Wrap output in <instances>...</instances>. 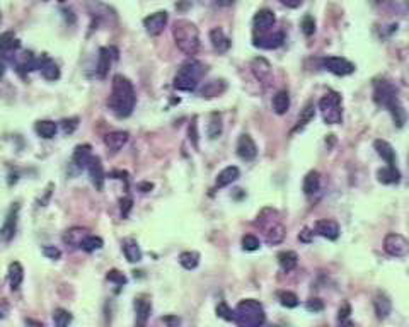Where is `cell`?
<instances>
[{"label": "cell", "instance_id": "obj_58", "mask_svg": "<svg viewBox=\"0 0 409 327\" xmlns=\"http://www.w3.org/2000/svg\"><path fill=\"white\" fill-rule=\"evenodd\" d=\"M215 6H232L234 4V0H215Z\"/></svg>", "mask_w": 409, "mask_h": 327}, {"label": "cell", "instance_id": "obj_47", "mask_svg": "<svg viewBox=\"0 0 409 327\" xmlns=\"http://www.w3.org/2000/svg\"><path fill=\"white\" fill-rule=\"evenodd\" d=\"M106 278L109 279V281L116 283L118 286H124V285H126V276H124L123 273H119L118 269H111L109 273H107Z\"/></svg>", "mask_w": 409, "mask_h": 327}, {"label": "cell", "instance_id": "obj_23", "mask_svg": "<svg viewBox=\"0 0 409 327\" xmlns=\"http://www.w3.org/2000/svg\"><path fill=\"white\" fill-rule=\"evenodd\" d=\"M89 235L87 229H82V227H72L68 229L65 234H63V242L74 249H80L82 242L85 240V237Z\"/></svg>", "mask_w": 409, "mask_h": 327}, {"label": "cell", "instance_id": "obj_46", "mask_svg": "<svg viewBox=\"0 0 409 327\" xmlns=\"http://www.w3.org/2000/svg\"><path fill=\"white\" fill-rule=\"evenodd\" d=\"M302 31L305 36H312L316 33V21H314L312 16H305L302 19Z\"/></svg>", "mask_w": 409, "mask_h": 327}, {"label": "cell", "instance_id": "obj_26", "mask_svg": "<svg viewBox=\"0 0 409 327\" xmlns=\"http://www.w3.org/2000/svg\"><path fill=\"white\" fill-rule=\"evenodd\" d=\"M373 308H375L377 319H387L389 313L392 312V302L385 293H377L373 298Z\"/></svg>", "mask_w": 409, "mask_h": 327}, {"label": "cell", "instance_id": "obj_6", "mask_svg": "<svg viewBox=\"0 0 409 327\" xmlns=\"http://www.w3.org/2000/svg\"><path fill=\"white\" fill-rule=\"evenodd\" d=\"M266 322L264 307L257 300L247 298L235 307V324L242 327H259Z\"/></svg>", "mask_w": 409, "mask_h": 327}, {"label": "cell", "instance_id": "obj_62", "mask_svg": "<svg viewBox=\"0 0 409 327\" xmlns=\"http://www.w3.org/2000/svg\"><path fill=\"white\" fill-rule=\"evenodd\" d=\"M406 4H407V7H409V0H406Z\"/></svg>", "mask_w": 409, "mask_h": 327}, {"label": "cell", "instance_id": "obj_33", "mask_svg": "<svg viewBox=\"0 0 409 327\" xmlns=\"http://www.w3.org/2000/svg\"><path fill=\"white\" fill-rule=\"evenodd\" d=\"M41 75L46 80H58L60 79V68L57 63L48 57H41V65H40Z\"/></svg>", "mask_w": 409, "mask_h": 327}, {"label": "cell", "instance_id": "obj_56", "mask_svg": "<svg viewBox=\"0 0 409 327\" xmlns=\"http://www.w3.org/2000/svg\"><path fill=\"white\" fill-rule=\"evenodd\" d=\"M51 189H53V184H50L48 189H46V195L40 198V201H38V206H45L46 205V201L50 200V196H51Z\"/></svg>", "mask_w": 409, "mask_h": 327}, {"label": "cell", "instance_id": "obj_39", "mask_svg": "<svg viewBox=\"0 0 409 327\" xmlns=\"http://www.w3.org/2000/svg\"><path fill=\"white\" fill-rule=\"evenodd\" d=\"M222 131H223L222 116L218 113H213L212 118H210V123H208V130H206V133H208V138L210 140L218 138V136L222 135Z\"/></svg>", "mask_w": 409, "mask_h": 327}, {"label": "cell", "instance_id": "obj_43", "mask_svg": "<svg viewBox=\"0 0 409 327\" xmlns=\"http://www.w3.org/2000/svg\"><path fill=\"white\" fill-rule=\"evenodd\" d=\"M278 298H280V303L287 308H295V307H299V303H300L299 296H297L295 293H292V291H280Z\"/></svg>", "mask_w": 409, "mask_h": 327}, {"label": "cell", "instance_id": "obj_5", "mask_svg": "<svg viewBox=\"0 0 409 327\" xmlns=\"http://www.w3.org/2000/svg\"><path fill=\"white\" fill-rule=\"evenodd\" d=\"M256 225L262 230L266 242L271 245L283 242V239H285L287 229L282 223V220H280V215L277 210H273V208L262 210L261 215L256 220Z\"/></svg>", "mask_w": 409, "mask_h": 327}, {"label": "cell", "instance_id": "obj_35", "mask_svg": "<svg viewBox=\"0 0 409 327\" xmlns=\"http://www.w3.org/2000/svg\"><path fill=\"white\" fill-rule=\"evenodd\" d=\"M278 264L285 273H290V271H294L297 268V264H299V256H297V252L294 251H283L278 254Z\"/></svg>", "mask_w": 409, "mask_h": 327}, {"label": "cell", "instance_id": "obj_19", "mask_svg": "<svg viewBox=\"0 0 409 327\" xmlns=\"http://www.w3.org/2000/svg\"><path fill=\"white\" fill-rule=\"evenodd\" d=\"M21 48V41L16 38L14 33H4L2 38H0V50H2V57L4 60L12 58L14 55L19 51Z\"/></svg>", "mask_w": 409, "mask_h": 327}, {"label": "cell", "instance_id": "obj_54", "mask_svg": "<svg viewBox=\"0 0 409 327\" xmlns=\"http://www.w3.org/2000/svg\"><path fill=\"white\" fill-rule=\"evenodd\" d=\"M312 237H314V232L311 229H304L302 232H300V235H299L300 242H311Z\"/></svg>", "mask_w": 409, "mask_h": 327}, {"label": "cell", "instance_id": "obj_44", "mask_svg": "<svg viewBox=\"0 0 409 327\" xmlns=\"http://www.w3.org/2000/svg\"><path fill=\"white\" fill-rule=\"evenodd\" d=\"M215 312H217V315L220 317V319L227 320V322H235V310H232V308L227 305L225 302H220L217 305V308H215Z\"/></svg>", "mask_w": 409, "mask_h": 327}, {"label": "cell", "instance_id": "obj_61", "mask_svg": "<svg viewBox=\"0 0 409 327\" xmlns=\"http://www.w3.org/2000/svg\"><path fill=\"white\" fill-rule=\"evenodd\" d=\"M58 2H60V4H65V2H67V0H58Z\"/></svg>", "mask_w": 409, "mask_h": 327}, {"label": "cell", "instance_id": "obj_12", "mask_svg": "<svg viewBox=\"0 0 409 327\" xmlns=\"http://www.w3.org/2000/svg\"><path fill=\"white\" fill-rule=\"evenodd\" d=\"M116 58H118V50L113 48V46H109V48L104 46V48L99 50L97 67H96V74L99 79H106L111 70V65H113Z\"/></svg>", "mask_w": 409, "mask_h": 327}, {"label": "cell", "instance_id": "obj_30", "mask_svg": "<svg viewBox=\"0 0 409 327\" xmlns=\"http://www.w3.org/2000/svg\"><path fill=\"white\" fill-rule=\"evenodd\" d=\"M7 278H9V283H11V288L12 290H19V286L23 285V279H24V269L23 266H21V262H11L9 264V273H7Z\"/></svg>", "mask_w": 409, "mask_h": 327}, {"label": "cell", "instance_id": "obj_21", "mask_svg": "<svg viewBox=\"0 0 409 327\" xmlns=\"http://www.w3.org/2000/svg\"><path fill=\"white\" fill-rule=\"evenodd\" d=\"M128 138L130 135L126 131H111L104 136V145L111 153H118L126 145Z\"/></svg>", "mask_w": 409, "mask_h": 327}, {"label": "cell", "instance_id": "obj_59", "mask_svg": "<svg viewBox=\"0 0 409 327\" xmlns=\"http://www.w3.org/2000/svg\"><path fill=\"white\" fill-rule=\"evenodd\" d=\"M154 186L150 183H144V184H140V189H142V193H149L150 189H152Z\"/></svg>", "mask_w": 409, "mask_h": 327}, {"label": "cell", "instance_id": "obj_45", "mask_svg": "<svg viewBox=\"0 0 409 327\" xmlns=\"http://www.w3.org/2000/svg\"><path fill=\"white\" fill-rule=\"evenodd\" d=\"M259 247H261V242H259V239H257L256 235L247 234V235H244V237H242V249H244V251L252 252V251H257Z\"/></svg>", "mask_w": 409, "mask_h": 327}, {"label": "cell", "instance_id": "obj_55", "mask_svg": "<svg viewBox=\"0 0 409 327\" xmlns=\"http://www.w3.org/2000/svg\"><path fill=\"white\" fill-rule=\"evenodd\" d=\"M280 2L283 4V6H287V7H290V9H297V7H300L304 4V0H280Z\"/></svg>", "mask_w": 409, "mask_h": 327}, {"label": "cell", "instance_id": "obj_9", "mask_svg": "<svg viewBox=\"0 0 409 327\" xmlns=\"http://www.w3.org/2000/svg\"><path fill=\"white\" fill-rule=\"evenodd\" d=\"M321 67L338 77H346L355 72V65L350 60L341 57H324L321 60Z\"/></svg>", "mask_w": 409, "mask_h": 327}, {"label": "cell", "instance_id": "obj_11", "mask_svg": "<svg viewBox=\"0 0 409 327\" xmlns=\"http://www.w3.org/2000/svg\"><path fill=\"white\" fill-rule=\"evenodd\" d=\"M12 60V65L19 74H28V72L33 70H40L41 65V58H36L31 51H21V53H16Z\"/></svg>", "mask_w": 409, "mask_h": 327}, {"label": "cell", "instance_id": "obj_48", "mask_svg": "<svg viewBox=\"0 0 409 327\" xmlns=\"http://www.w3.org/2000/svg\"><path fill=\"white\" fill-rule=\"evenodd\" d=\"M77 126H79V118H70V119H63L62 121V130L65 135L74 133L77 130Z\"/></svg>", "mask_w": 409, "mask_h": 327}, {"label": "cell", "instance_id": "obj_17", "mask_svg": "<svg viewBox=\"0 0 409 327\" xmlns=\"http://www.w3.org/2000/svg\"><path fill=\"white\" fill-rule=\"evenodd\" d=\"M87 172H89V178H90V181H92L94 188H96L97 191H102V188H104L106 174H104V169H102L101 158L92 155V158H90L89 164H87Z\"/></svg>", "mask_w": 409, "mask_h": 327}, {"label": "cell", "instance_id": "obj_53", "mask_svg": "<svg viewBox=\"0 0 409 327\" xmlns=\"http://www.w3.org/2000/svg\"><path fill=\"white\" fill-rule=\"evenodd\" d=\"M189 140H193V145L198 147V130H196V119L189 124Z\"/></svg>", "mask_w": 409, "mask_h": 327}, {"label": "cell", "instance_id": "obj_50", "mask_svg": "<svg viewBox=\"0 0 409 327\" xmlns=\"http://www.w3.org/2000/svg\"><path fill=\"white\" fill-rule=\"evenodd\" d=\"M43 254H45L48 259H60L62 251H60L58 247H55V245H45V247H43Z\"/></svg>", "mask_w": 409, "mask_h": 327}, {"label": "cell", "instance_id": "obj_8", "mask_svg": "<svg viewBox=\"0 0 409 327\" xmlns=\"http://www.w3.org/2000/svg\"><path fill=\"white\" fill-rule=\"evenodd\" d=\"M384 251L392 257H402L409 256V240L401 234H387L384 239Z\"/></svg>", "mask_w": 409, "mask_h": 327}, {"label": "cell", "instance_id": "obj_60", "mask_svg": "<svg viewBox=\"0 0 409 327\" xmlns=\"http://www.w3.org/2000/svg\"><path fill=\"white\" fill-rule=\"evenodd\" d=\"M6 312H7V305H6V302H4V303H2V310H0V319H4V317L7 315Z\"/></svg>", "mask_w": 409, "mask_h": 327}, {"label": "cell", "instance_id": "obj_7", "mask_svg": "<svg viewBox=\"0 0 409 327\" xmlns=\"http://www.w3.org/2000/svg\"><path fill=\"white\" fill-rule=\"evenodd\" d=\"M319 111L322 119L327 124H338L343 121V109H341V96L338 92H327L319 101Z\"/></svg>", "mask_w": 409, "mask_h": 327}, {"label": "cell", "instance_id": "obj_15", "mask_svg": "<svg viewBox=\"0 0 409 327\" xmlns=\"http://www.w3.org/2000/svg\"><path fill=\"white\" fill-rule=\"evenodd\" d=\"M277 23V17H275V12L269 11V9H261V11L256 12L252 19L254 24V33H264L269 31L271 28Z\"/></svg>", "mask_w": 409, "mask_h": 327}, {"label": "cell", "instance_id": "obj_13", "mask_svg": "<svg viewBox=\"0 0 409 327\" xmlns=\"http://www.w3.org/2000/svg\"><path fill=\"white\" fill-rule=\"evenodd\" d=\"M19 203H14L11 206V210H9L6 220H4V225H2V230H0V235H2V240L6 244L11 242L12 239H14L16 232H17V220H19Z\"/></svg>", "mask_w": 409, "mask_h": 327}, {"label": "cell", "instance_id": "obj_38", "mask_svg": "<svg viewBox=\"0 0 409 327\" xmlns=\"http://www.w3.org/2000/svg\"><path fill=\"white\" fill-rule=\"evenodd\" d=\"M314 116H316V104L311 101V102H307V104L304 106L302 113H300V116H299V121H297L295 128H294V131H299V130H302V128L307 126V124L314 119Z\"/></svg>", "mask_w": 409, "mask_h": 327}, {"label": "cell", "instance_id": "obj_57", "mask_svg": "<svg viewBox=\"0 0 409 327\" xmlns=\"http://www.w3.org/2000/svg\"><path fill=\"white\" fill-rule=\"evenodd\" d=\"M162 322H166V324H179V319L178 317H162Z\"/></svg>", "mask_w": 409, "mask_h": 327}, {"label": "cell", "instance_id": "obj_41", "mask_svg": "<svg viewBox=\"0 0 409 327\" xmlns=\"http://www.w3.org/2000/svg\"><path fill=\"white\" fill-rule=\"evenodd\" d=\"M102 239L101 237H96V235H87L85 237V240L82 242V251H85V252H94V251H99V249L102 247Z\"/></svg>", "mask_w": 409, "mask_h": 327}, {"label": "cell", "instance_id": "obj_34", "mask_svg": "<svg viewBox=\"0 0 409 327\" xmlns=\"http://www.w3.org/2000/svg\"><path fill=\"white\" fill-rule=\"evenodd\" d=\"M304 193L307 196H312V195H316L317 191L321 189V176H319V172L317 171H311L307 176L304 178Z\"/></svg>", "mask_w": 409, "mask_h": 327}, {"label": "cell", "instance_id": "obj_40", "mask_svg": "<svg viewBox=\"0 0 409 327\" xmlns=\"http://www.w3.org/2000/svg\"><path fill=\"white\" fill-rule=\"evenodd\" d=\"M179 262L184 269H195L198 264H200V254L195 251H186L181 252L179 256Z\"/></svg>", "mask_w": 409, "mask_h": 327}, {"label": "cell", "instance_id": "obj_42", "mask_svg": "<svg viewBox=\"0 0 409 327\" xmlns=\"http://www.w3.org/2000/svg\"><path fill=\"white\" fill-rule=\"evenodd\" d=\"M72 313L65 310V308H57V310L53 312V322H55V325L57 327H65L68 325L72 322Z\"/></svg>", "mask_w": 409, "mask_h": 327}, {"label": "cell", "instance_id": "obj_4", "mask_svg": "<svg viewBox=\"0 0 409 327\" xmlns=\"http://www.w3.org/2000/svg\"><path fill=\"white\" fill-rule=\"evenodd\" d=\"M206 74V68L198 60H189V62L183 63L178 74L174 77V87L183 92H193L200 85L201 79Z\"/></svg>", "mask_w": 409, "mask_h": 327}, {"label": "cell", "instance_id": "obj_10", "mask_svg": "<svg viewBox=\"0 0 409 327\" xmlns=\"http://www.w3.org/2000/svg\"><path fill=\"white\" fill-rule=\"evenodd\" d=\"M285 43V33L283 31H264V33H254L252 45L261 50H277Z\"/></svg>", "mask_w": 409, "mask_h": 327}, {"label": "cell", "instance_id": "obj_31", "mask_svg": "<svg viewBox=\"0 0 409 327\" xmlns=\"http://www.w3.org/2000/svg\"><path fill=\"white\" fill-rule=\"evenodd\" d=\"M225 89H227L225 80H210L206 82L205 87L200 90V96L205 99H212V97L220 96L222 92H225Z\"/></svg>", "mask_w": 409, "mask_h": 327}, {"label": "cell", "instance_id": "obj_14", "mask_svg": "<svg viewBox=\"0 0 409 327\" xmlns=\"http://www.w3.org/2000/svg\"><path fill=\"white\" fill-rule=\"evenodd\" d=\"M167 21H169V14L166 11L156 12V14H150L149 17L144 19V26H145V31H147L149 36L156 38L159 34H162V31L166 29Z\"/></svg>", "mask_w": 409, "mask_h": 327}, {"label": "cell", "instance_id": "obj_27", "mask_svg": "<svg viewBox=\"0 0 409 327\" xmlns=\"http://www.w3.org/2000/svg\"><path fill=\"white\" fill-rule=\"evenodd\" d=\"M135 312H137V324L139 325L147 324L150 312H152V303H150V300H147L145 296L135 298Z\"/></svg>", "mask_w": 409, "mask_h": 327}, {"label": "cell", "instance_id": "obj_18", "mask_svg": "<svg viewBox=\"0 0 409 327\" xmlns=\"http://www.w3.org/2000/svg\"><path fill=\"white\" fill-rule=\"evenodd\" d=\"M314 230H316L317 235H321V237H324L327 240H336V239L339 237V234H341L338 222L329 220V218H324V220H317L316 225H314Z\"/></svg>", "mask_w": 409, "mask_h": 327}, {"label": "cell", "instance_id": "obj_52", "mask_svg": "<svg viewBox=\"0 0 409 327\" xmlns=\"http://www.w3.org/2000/svg\"><path fill=\"white\" fill-rule=\"evenodd\" d=\"M119 205H121V217L126 218L128 213H130V210H131V205H133L131 198H123V200L119 201Z\"/></svg>", "mask_w": 409, "mask_h": 327}, {"label": "cell", "instance_id": "obj_32", "mask_svg": "<svg viewBox=\"0 0 409 327\" xmlns=\"http://www.w3.org/2000/svg\"><path fill=\"white\" fill-rule=\"evenodd\" d=\"M377 179L382 184H397L401 181V172H399L397 167L387 166L384 169L377 171Z\"/></svg>", "mask_w": 409, "mask_h": 327}, {"label": "cell", "instance_id": "obj_22", "mask_svg": "<svg viewBox=\"0 0 409 327\" xmlns=\"http://www.w3.org/2000/svg\"><path fill=\"white\" fill-rule=\"evenodd\" d=\"M210 41H212V46L217 53H227L232 45L229 36H227V34L223 33V29L220 28H215L210 31Z\"/></svg>", "mask_w": 409, "mask_h": 327}, {"label": "cell", "instance_id": "obj_24", "mask_svg": "<svg viewBox=\"0 0 409 327\" xmlns=\"http://www.w3.org/2000/svg\"><path fill=\"white\" fill-rule=\"evenodd\" d=\"M90 158H92V147L84 143L75 147L74 155H72V164H74L77 169H87V164Z\"/></svg>", "mask_w": 409, "mask_h": 327}, {"label": "cell", "instance_id": "obj_36", "mask_svg": "<svg viewBox=\"0 0 409 327\" xmlns=\"http://www.w3.org/2000/svg\"><path fill=\"white\" fill-rule=\"evenodd\" d=\"M34 130H36V133L41 136V138L50 140V138H53V136L57 135L58 124L55 123V121H50V119H41V121H38V123H36Z\"/></svg>", "mask_w": 409, "mask_h": 327}, {"label": "cell", "instance_id": "obj_51", "mask_svg": "<svg viewBox=\"0 0 409 327\" xmlns=\"http://www.w3.org/2000/svg\"><path fill=\"white\" fill-rule=\"evenodd\" d=\"M350 313H351V308H350V305L348 303H344L341 308H339V315H338V320L341 322V324H348V317H350Z\"/></svg>", "mask_w": 409, "mask_h": 327}, {"label": "cell", "instance_id": "obj_29", "mask_svg": "<svg viewBox=\"0 0 409 327\" xmlns=\"http://www.w3.org/2000/svg\"><path fill=\"white\" fill-rule=\"evenodd\" d=\"M123 254L128 262H140L142 261V249L135 239H124L121 242Z\"/></svg>", "mask_w": 409, "mask_h": 327}, {"label": "cell", "instance_id": "obj_37", "mask_svg": "<svg viewBox=\"0 0 409 327\" xmlns=\"http://www.w3.org/2000/svg\"><path fill=\"white\" fill-rule=\"evenodd\" d=\"M273 111L277 114H285L288 109H290V96H288L287 90H280L273 96Z\"/></svg>", "mask_w": 409, "mask_h": 327}, {"label": "cell", "instance_id": "obj_49", "mask_svg": "<svg viewBox=\"0 0 409 327\" xmlns=\"http://www.w3.org/2000/svg\"><path fill=\"white\" fill-rule=\"evenodd\" d=\"M305 308H307L309 312L317 313V312L324 310V303H322L321 298H311V300H307V303H305Z\"/></svg>", "mask_w": 409, "mask_h": 327}, {"label": "cell", "instance_id": "obj_3", "mask_svg": "<svg viewBox=\"0 0 409 327\" xmlns=\"http://www.w3.org/2000/svg\"><path fill=\"white\" fill-rule=\"evenodd\" d=\"M172 36H174L178 48L184 55L193 57V55L198 53V50H200V31L191 21H176L174 26H172Z\"/></svg>", "mask_w": 409, "mask_h": 327}, {"label": "cell", "instance_id": "obj_16", "mask_svg": "<svg viewBox=\"0 0 409 327\" xmlns=\"http://www.w3.org/2000/svg\"><path fill=\"white\" fill-rule=\"evenodd\" d=\"M237 155L245 162L254 160L256 155H257L256 143H254V140L247 135V133H244V135L239 136V140H237Z\"/></svg>", "mask_w": 409, "mask_h": 327}, {"label": "cell", "instance_id": "obj_2", "mask_svg": "<svg viewBox=\"0 0 409 327\" xmlns=\"http://www.w3.org/2000/svg\"><path fill=\"white\" fill-rule=\"evenodd\" d=\"M373 101H375L377 106L389 111L394 119V124L397 128H402L404 124H406L407 114L406 111H404L401 101H399L397 89H395L390 82H387L384 79L373 82Z\"/></svg>", "mask_w": 409, "mask_h": 327}, {"label": "cell", "instance_id": "obj_20", "mask_svg": "<svg viewBox=\"0 0 409 327\" xmlns=\"http://www.w3.org/2000/svg\"><path fill=\"white\" fill-rule=\"evenodd\" d=\"M251 70H252L254 77H256L261 84H268V82L271 80V65L266 58H262V57L254 58L251 63Z\"/></svg>", "mask_w": 409, "mask_h": 327}, {"label": "cell", "instance_id": "obj_28", "mask_svg": "<svg viewBox=\"0 0 409 327\" xmlns=\"http://www.w3.org/2000/svg\"><path fill=\"white\" fill-rule=\"evenodd\" d=\"M373 148H375V152L387 162V166L395 167V150L392 148V145H390L389 141L375 140L373 141Z\"/></svg>", "mask_w": 409, "mask_h": 327}, {"label": "cell", "instance_id": "obj_25", "mask_svg": "<svg viewBox=\"0 0 409 327\" xmlns=\"http://www.w3.org/2000/svg\"><path fill=\"white\" fill-rule=\"evenodd\" d=\"M239 176H240L239 167H235V166L225 167V169H223L222 172H218L217 181H215V188H217V189H222V188L229 186V184L235 183V181L239 179Z\"/></svg>", "mask_w": 409, "mask_h": 327}, {"label": "cell", "instance_id": "obj_1", "mask_svg": "<svg viewBox=\"0 0 409 327\" xmlns=\"http://www.w3.org/2000/svg\"><path fill=\"white\" fill-rule=\"evenodd\" d=\"M137 104V94L133 89V84L126 77L114 75L113 77V87H111V96L107 99V107L111 109L116 118L123 119L128 118Z\"/></svg>", "mask_w": 409, "mask_h": 327}]
</instances>
